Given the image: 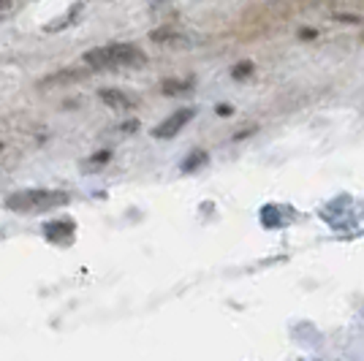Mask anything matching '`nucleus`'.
Returning <instances> with one entry per match:
<instances>
[{
  "instance_id": "obj_1",
  "label": "nucleus",
  "mask_w": 364,
  "mask_h": 361,
  "mask_svg": "<svg viewBox=\"0 0 364 361\" xmlns=\"http://www.w3.org/2000/svg\"><path fill=\"white\" fill-rule=\"evenodd\" d=\"M85 63L95 71H107V68H139L147 63V58L136 44H107L85 52Z\"/></svg>"
},
{
  "instance_id": "obj_2",
  "label": "nucleus",
  "mask_w": 364,
  "mask_h": 361,
  "mask_svg": "<svg viewBox=\"0 0 364 361\" xmlns=\"http://www.w3.org/2000/svg\"><path fill=\"white\" fill-rule=\"evenodd\" d=\"M71 196L65 190H49V188H31V190H19L6 198V207L19 215H38V212H49L65 207Z\"/></svg>"
},
{
  "instance_id": "obj_3",
  "label": "nucleus",
  "mask_w": 364,
  "mask_h": 361,
  "mask_svg": "<svg viewBox=\"0 0 364 361\" xmlns=\"http://www.w3.org/2000/svg\"><path fill=\"white\" fill-rule=\"evenodd\" d=\"M191 120H193V109H180V112H174L171 117H166V120L161 122V125L152 131V136H155V139H174Z\"/></svg>"
},
{
  "instance_id": "obj_4",
  "label": "nucleus",
  "mask_w": 364,
  "mask_h": 361,
  "mask_svg": "<svg viewBox=\"0 0 364 361\" xmlns=\"http://www.w3.org/2000/svg\"><path fill=\"white\" fill-rule=\"evenodd\" d=\"M74 220H52L44 226V237L52 244H71L74 242Z\"/></svg>"
},
{
  "instance_id": "obj_5",
  "label": "nucleus",
  "mask_w": 364,
  "mask_h": 361,
  "mask_svg": "<svg viewBox=\"0 0 364 361\" xmlns=\"http://www.w3.org/2000/svg\"><path fill=\"white\" fill-rule=\"evenodd\" d=\"M98 98L104 101L107 106H112V109H134L136 106V98L134 95H128L125 90H117V87H101L98 90Z\"/></svg>"
},
{
  "instance_id": "obj_6",
  "label": "nucleus",
  "mask_w": 364,
  "mask_h": 361,
  "mask_svg": "<svg viewBox=\"0 0 364 361\" xmlns=\"http://www.w3.org/2000/svg\"><path fill=\"white\" fill-rule=\"evenodd\" d=\"M79 11H82V3H74V6H71V9L65 11V16H60L58 22H49V25H46L44 31H46V33H58V31H63V28H68V25L74 22L76 16H79Z\"/></svg>"
},
{
  "instance_id": "obj_7",
  "label": "nucleus",
  "mask_w": 364,
  "mask_h": 361,
  "mask_svg": "<svg viewBox=\"0 0 364 361\" xmlns=\"http://www.w3.org/2000/svg\"><path fill=\"white\" fill-rule=\"evenodd\" d=\"M161 90L166 92V95H180V92H188V90H193V82L191 79H166L164 85H161Z\"/></svg>"
},
{
  "instance_id": "obj_8",
  "label": "nucleus",
  "mask_w": 364,
  "mask_h": 361,
  "mask_svg": "<svg viewBox=\"0 0 364 361\" xmlns=\"http://www.w3.org/2000/svg\"><path fill=\"white\" fill-rule=\"evenodd\" d=\"M207 163V152L204 150H196V152H191L185 161H182V171L188 174V171H196L198 166H204Z\"/></svg>"
},
{
  "instance_id": "obj_9",
  "label": "nucleus",
  "mask_w": 364,
  "mask_h": 361,
  "mask_svg": "<svg viewBox=\"0 0 364 361\" xmlns=\"http://www.w3.org/2000/svg\"><path fill=\"white\" fill-rule=\"evenodd\" d=\"M253 74V63H237V65H234V68H231V76H234V79H245V76H250Z\"/></svg>"
},
{
  "instance_id": "obj_10",
  "label": "nucleus",
  "mask_w": 364,
  "mask_h": 361,
  "mask_svg": "<svg viewBox=\"0 0 364 361\" xmlns=\"http://www.w3.org/2000/svg\"><path fill=\"white\" fill-rule=\"evenodd\" d=\"M109 158H112V152H109V150L95 152V155H92V158H90V161H87L85 166H87V168H98L101 163H109Z\"/></svg>"
},
{
  "instance_id": "obj_11",
  "label": "nucleus",
  "mask_w": 364,
  "mask_h": 361,
  "mask_svg": "<svg viewBox=\"0 0 364 361\" xmlns=\"http://www.w3.org/2000/svg\"><path fill=\"white\" fill-rule=\"evenodd\" d=\"M11 11V0H0V16H6Z\"/></svg>"
},
{
  "instance_id": "obj_12",
  "label": "nucleus",
  "mask_w": 364,
  "mask_h": 361,
  "mask_svg": "<svg viewBox=\"0 0 364 361\" xmlns=\"http://www.w3.org/2000/svg\"><path fill=\"white\" fill-rule=\"evenodd\" d=\"M299 36H302L304 41H310V38H316V31H302Z\"/></svg>"
},
{
  "instance_id": "obj_13",
  "label": "nucleus",
  "mask_w": 364,
  "mask_h": 361,
  "mask_svg": "<svg viewBox=\"0 0 364 361\" xmlns=\"http://www.w3.org/2000/svg\"><path fill=\"white\" fill-rule=\"evenodd\" d=\"M218 114H231V106H218Z\"/></svg>"
},
{
  "instance_id": "obj_14",
  "label": "nucleus",
  "mask_w": 364,
  "mask_h": 361,
  "mask_svg": "<svg viewBox=\"0 0 364 361\" xmlns=\"http://www.w3.org/2000/svg\"><path fill=\"white\" fill-rule=\"evenodd\" d=\"M0 152H3V144H0Z\"/></svg>"
}]
</instances>
